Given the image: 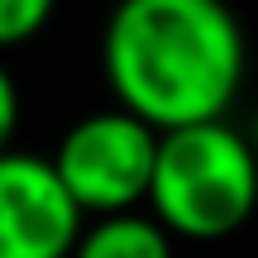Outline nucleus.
<instances>
[{"label": "nucleus", "mask_w": 258, "mask_h": 258, "mask_svg": "<svg viewBox=\"0 0 258 258\" xmlns=\"http://www.w3.org/2000/svg\"><path fill=\"white\" fill-rule=\"evenodd\" d=\"M244 53L225 0H120L101 34L110 96L158 134L225 120L244 86Z\"/></svg>", "instance_id": "obj_1"}, {"label": "nucleus", "mask_w": 258, "mask_h": 258, "mask_svg": "<svg viewBox=\"0 0 258 258\" xmlns=\"http://www.w3.org/2000/svg\"><path fill=\"white\" fill-rule=\"evenodd\" d=\"M258 206V163L244 129L211 120L158 134L148 215L182 239H225Z\"/></svg>", "instance_id": "obj_2"}, {"label": "nucleus", "mask_w": 258, "mask_h": 258, "mask_svg": "<svg viewBox=\"0 0 258 258\" xmlns=\"http://www.w3.org/2000/svg\"><path fill=\"white\" fill-rule=\"evenodd\" d=\"M158 158V129L134 120L129 110H96L77 120L57 139V153L48 158L57 182L77 201L82 215H124L148 201Z\"/></svg>", "instance_id": "obj_3"}, {"label": "nucleus", "mask_w": 258, "mask_h": 258, "mask_svg": "<svg viewBox=\"0 0 258 258\" xmlns=\"http://www.w3.org/2000/svg\"><path fill=\"white\" fill-rule=\"evenodd\" d=\"M82 220L48 158L19 148L0 158V258H72Z\"/></svg>", "instance_id": "obj_4"}, {"label": "nucleus", "mask_w": 258, "mask_h": 258, "mask_svg": "<svg viewBox=\"0 0 258 258\" xmlns=\"http://www.w3.org/2000/svg\"><path fill=\"white\" fill-rule=\"evenodd\" d=\"M72 258H172V234L153 215H101L82 230Z\"/></svg>", "instance_id": "obj_5"}, {"label": "nucleus", "mask_w": 258, "mask_h": 258, "mask_svg": "<svg viewBox=\"0 0 258 258\" xmlns=\"http://www.w3.org/2000/svg\"><path fill=\"white\" fill-rule=\"evenodd\" d=\"M57 0H0V48H15L34 38L53 19Z\"/></svg>", "instance_id": "obj_6"}, {"label": "nucleus", "mask_w": 258, "mask_h": 258, "mask_svg": "<svg viewBox=\"0 0 258 258\" xmlns=\"http://www.w3.org/2000/svg\"><path fill=\"white\" fill-rule=\"evenodd\" d=\"M15 129H19V86L5 72V62H0V158L15 144Z\"/></svg>", "instance_id": "obj_7"}, {"label": "nucleus", "mask_w": 258, "mask_h": 258, "mask_svg": "<svg viewBox=\"0 0 258 258\" xmlns=\"http://www.w3.org/2000/svg\"><path fill=\"white\" fill-rule=\"evenodd\" d=\"M244 139H249V153H253V163H258V110L249 115V129H244Z\"/></svg>", "instance_id": "obj_8"}]
</instances>
